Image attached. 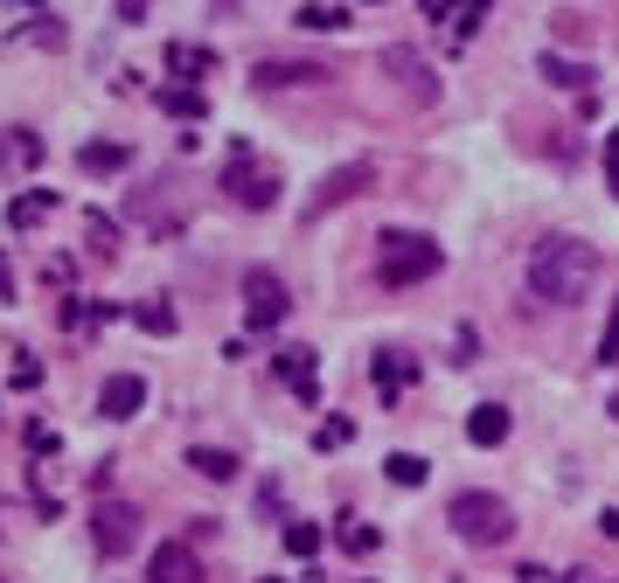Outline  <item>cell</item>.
<instances>
[{
    "instance_id": "cell-3",
    "label": "cell",
    "mask_w": 619,
    "mask_h": 583,
    "mask_svg": "<svg viewBox=\"0 0 619 583\" xmlns=\"http://www.w3.org/2000/svg\"><path fill=\"white\" fill-rule=\"evenodd\" d=\"M446 521H453V535L459 542H474V549H495V542H508L515 535V508L501 493H453V508H446Z\"/></svg>"
},
{
    "instance_id": "cell-32",
    "label": "cell",
    "mask_w": 619,
    "mask_h": 583,
    "mask_svg": "<svg viewBox=\"0 0 619 583\" xmlns=\"http://www.w3.org/2000/svg\"><path fill=\"white\" fill-rule=\"evenodd\" d=\"M557 583H606V576H591V570H564Z\"/></svg>"
},
{
    "instance_id": "cell-16",
    "label": "cell",
    "mask_w": 619,
    "mask_h": 583,
    "mask_svg": "<svg viewBox=\"0 0 619 583\" xmlns=\"http://www.w3.org/2000/svg\"><path fill=\"white\" fill-rule=\"evenodd\" d=\"M536 70H544V76H550V84H557V91H578V84H585V76H591L585 63H571V57H557V49H544V57H536Z\"/></svg>"
},
{
    "instance_id": "cell-13",
    "label": "cell",
    "mask_w": 619,
    "mask_h": 583,
    "mask_svg": "<svg viewBox=\"0 0 619 583\" xmlns=\"http://www.w3.org/2000/svg\"><path fill=\"white\" fill-rule=\"evenodd\" d=\"M467 438L480 444V452H495V444H508V410H501V403H480V410L467 417Z\"/></svg>"
},
{
    "instance_id": "cell-24",
    "label": "cell",
    "mask_w": 619,
    "mask_h": 583,
    "mask_svg": "<svg viewBox=\"0 0 619 583\" xmlns=\"http://www.w3.org/2000/svg\"><path fill=\"white\" fill-rule=\"evenodd\" d=\"M278 542H286L293 555H314V549H321V528H314V521H286V535H278Z\"/></svg>"
},
{
    "instance_id": "cell-7",
    "label": "cell",
    "mask_w": 619,
    "mask_h": 583,
    "mask_svg": "<svg viewBox=\"0 0 619 583\" xmlns=\"http://www.w3.org/2000/svg\"><path fill=\"white\" fill-rule=\"evenodd\" d=\"M146 583H202V563L189 555V542H161L146 555Z\"/></svg>"
},
{
    "instance_id": "cell-34",
    "label": "cell",
    "mask_w": 619,
    "mask_h": 583,
    "mask_svg": "<svg viewBox=\"0 0 619 583\" xmlns=\"http://www.w3.org/2000/svg\"><path fill=\"white\" fill-rule=\"evenodd\" d=\"M612 417H619V396H612Z\"/></svg>"
},
{
    "instance_id": "cell-23",
    "label": "cell",
    "mask_w": 619,
    "mask_h": 583,
    "mask_svg": "<svg viewBox=\"0 0 619 583\" xmlns=\"http://www.w3.org/2000/svg\"><path fill=\"white\" fill-rule=\"evenodd\" d=\"M348 438H355V417H327L321 431H314V444H321V452H342Z\"/></svg>"
},
{
    "instance_id": "cell-27",
    "label": "cell",
    "mask_w": 619,
    "mask_h": 583,
    "mask_svg": "<svg viewBox=\"0 0 619 583\" xmlns=\"http://www.w3.org/2000/svg\"><path fill=\"white\" fill-rule=\"evenodd\" d=\"M599 361H619V299L606 313V334H599Z\"/></svg>"
},
{
    "instance_id": "cell-18",
    "label": "cell",
    "mask_w": 619,
    "mask_h": 583,
    "mask_svg": "<svg viewBox=\"0 0 619 583\" xmlns=\"http://www.w3.org/2000/svg\"><path fill=\"white\" fill-rule=\"evenodd\" d=\"M189 466L202 472V480H237V459L216 452V444H189Z\"/></svg>"
},
{
    "instance_id": "cell-15",
    "label": "cell",
    "mask_w": 619,
    "mask_h": 583,
    "mask_svg": "<svg viewBox=\"0 0 619 583\" xmlns=\"http://www.w3.org/2000/svg\"><path fill=\"white\" fill-rule=\"evenodd\" d=\"M168 70H174V76H210V70H216V49H202V42H168Z\"/></svg>"
},
{
    "instance_id": "cell-2",
    "label": "cell",
    "mask_w": 619,
    "mask_h": 583,
    "mask_svg": "<svg viewBox=\"0 0 619 583\" xmlns=\"http://www.w3.org/2000/svg\"><path fill=\"white\" fill-rule=\"evenodd\" d=\"M432 272H438V244H432V236H418V229H383L376 236V278L390 285V292L418 285Z\"/></svg>"
},
{
    "instance_id": "cell-33",
    "label": "cell",
    "mask_w": 619,
    "mask_h": 583,
    "mask_svg": "<svg viewBox=\"0 0 619 583\" xmlns=\"http://www.w3.org/2000/svg\"><path fill=\"white\" fill-rule=\"evenodd\" d=\"M599 528H606V535L619 542V508H606V514H599Z\"/></svg>"
},
{
    "instance_id": "cell-17",
    "label": "cell",
    "mask_w": 619,
    "mask_h": 583,
    "mask_svg": "<svg viewBox=\"0 0 619 583\" xmlns=\"http://www.w3.org/2000/svg\"><path fill=\"white\" fill-rule=\"evenodd\" d=\"M49 208H57V195H49V188H35V195H14V202H8V223H14V229H35V223L49 216Z\"/></svg>"
},
{
    "instance_id": "cell-26",
    "label": "cell",
    "mask_w": 619,
    "mask_h": 583,
    "mask_svg": "<svg viewBox=\"0 0 619 583\" xmlns=\"http://www.w3.org/2000/svg\"><path fill=\"white\" fill-rule=\"evenodd\" d=\"M8 161H21V167H42V140H35V132H14V140H8Z\"/></svg>"
},
{
    "instance_id": "cell-14",
    "label": "cell",
    "mask_w": 619,
    "mask_h": 583,
    "mask_svg": "<svg viewBox=\"0 0 619 583\" xmlns=\"http://www.w3.org/2000/svg\"><path fill=\"white\" fill-rule=\"evenodd\" d=\"M321 63H257V76H251V84L257 91H278V84H321Z\"/></svg>"
},
{
    "instance_id": "cell-19",
    "label": "cell",
    "mask_w": 619,
    "mask_h": 583,
    "mask_svg": "<svg viewBox=\"0 0 619 583\" xmlns=\"http://www.w3.org/2000/svg\"><path fill=\"white\" fill-rule=\"evenodd\" d=\"M383 472H390V487H425V480H432V466H425L418 452H390V459H383Z\"/></svg>"
},
{
    "instance_id": "cell-4",
    "label": "cell",
    "mask_w": 619,
    "mask_h": 583,
    "mask_svg": "<svg viewBox=\"0 0 619 583\" xmlns=\"http://www.w3.org/2000/svg\"><path fill=\"white\" fill-rule=\"evenodd\" d=\"M286 278H278L272 272V264H251V272H244V327L251 334H272L278 320H286Z\"/></svg>"
},
{
    "instance_id": "cell-12",
    "label": "cell",
    "mask_w": 619,
    "mask_h": 583,
    "mask_svg": "<svg viewBox=\"0 0 619 583\" xmlns=\"http://www.w3.org/2000/svg\"><path fill=\"white\" fill-rule=\"evenodd\" d=\"M293 21H300V29H314V35H334V29H348V21H355V8H334V0H300Z\"/></svg>"
},
{
    "instance_id": "cell-28",
    "label": "cell",
    "mask_w": 619,
    "mask_h": 583,
    "mask_svg": "<svg viewBox=\"0 0 619 583\" xmlns=\"http://www.w3.org/2000/svg\"><path fill=\"white\" fill-rule=\"evenodd\" d=\"M42 382V361H29V355H14V389H35Z\"/></svg>"
},
{
    "instance_id": "cell-29",
    "label": "cell",
    "mask_w": 619,
    "mask_h": 583,
    "mask_svg": "<svg viewBox=\"0 0 619 583\" xmlns=\"http://www.w3.org/2000/svg\"><path fill=\"white\" fill-rule=\"evenodd\" d=\"M84 229H91V236H98V244H105V250L119 244V229H112V216H98V208H91V216H84Z\"/></svg>"
},
{
    "instance_id": "cell-35",
    "label": "cell",
    "mask_w": 619,
    "mask_h": 583,
    "mask_svg": "<svg viewBox=\"0 0 619 583\" xmlns=\"http://www.w3.org/2000/svg\"><path fill=\"white\" fill-rule=\"evenodd\" d=\"M265 583H286V576H265Z\"/></svg>"
},
{
    "instance_id": "cell-5",
    "label": "cell",
    "mask_w": 619,
    "mask_h": 583,
    "mask_svg": "<svg viewBox=\"0 0 619 583\" xmlns=\"http://www.w3.org/2000/svg\"><path fill=\"white\" fill-rule=\"evenodd\" d=\"M91 542H98V555H125V549L140 542V508H125V500H98Z\"/></svg>"
},
{
    "instance_id": "cell-9",
    "label": "cell",
    "mask_w": 619,
    "mask_h": 583,
    "mask_svg": "<svg viewBox=\"0 0 619 583\" xmlns=\"http://www.w3.org/2000/svg\"><path fill=\"white\" fill-rule=\"evenodd\" d=\"M383 63L397 70V84H404L410 98H418V104H432V98H438V76H432V63H425V57H410V49H383Z\"/></svg>"
},
{
    "instance_id": "cell-20",
    "label": "cell",
    "mask_w": 619,
    "mask_h": 583,
    "mask_svg": "<svg viewBox=\"0 0 619 583\" xmlns=\"http://www.w3.org/2000/svg\"><path fill=\"white\" fill-rule=\"evenodd\" d=\"M334 542H342L348 555H376V528H363L355 514H342V521H334Z\"/></svg>"
},
{
    "instance_id": "cell-30",
    "label": "cell",
    "mask_w": 619,
    "mask_h": 583,
    "mask_svg": "<svg viewBox=\"0 0 619 583\" xmlns=\"http://www.w3.org/2000/svg\"><path fill=\"white\" fill-rule=\"evenodd\" d=\"M606 188L619 195V132H606Z\"/></svg>"
},
{
    "instance_id": "cell-10",
    "label": "cell",
    "mask_w": 619,
    "mask_h": 583,
    "mask_svg": "<svg viewBox=\"0 0 619 583\" xmlns=\"http://www.w3.org/2000/svg\"><path fill=\"white\" fill-rule=\"evenodd\" d=\"M410 382H418V361L397 355V348H383V355H376V389H383V403H404Z\"/></svg>"
},
{
    "instance_id": "cell-31",
    "label": "cell",
    "mask_w": 619,
    "mask_h": 583,
    "mask_svg": "<svg viewBox=\"0 0 619 583\" xmlns=\"http://www.w3.org/2000/svg\"><path fill=\"white\" fill-rule=\"evenodd\" d=\"M0 299H14V272H8V257H0Z\"/></svg>"
},
{
    "instance_id": "cell-8",
    "label": "cell",
    "mask_w": 619,
    "mask_h": 583,
    "mask_svg": "<svg viewBox=\"0 0 619 583\" xmlns=\"http://www.w3.org/2000/svg\"><path fill=\"white\" fill-rule=\"evenodd\" d=\"M140 403H146V382L140 376H105V389H98V417H112V423L140 417Z\"/></svg>"
},
{
    "instance_id": "cell-21",
    "label": "cell",
    "mask_w": 619,
    "mask_h": 583,
    "mask_svg": "<svg viewBox=\"0 0 619 583\" xmlns=\"http://www.w3.org/2000/svg\"><path fill=\"white\" fill-rule=\"evenodd\" d=\"M161 112H168V119H189V125H195L202 112H210V104H202V91H182V84H168V91H161Z\"/></svg>"
},
{
    "instance_id": "cell-1",
    "label": "cell",
    "mask_w": 619,
    "mask_h": 583,
    "mask_svg": "<svg viewBox=\"0 0 619 583\" xmlns=\"http://www.w3.org/2000/svg\"><path fill=\"white\" fill-rule=\"evenodd\" d=\"M529 299L544 306H578L591 285H599V250L585 244V236H544V244L529 250Z\"/></svg>"
},
{
    "instance_id": "cell-11",
    "label": "cell",
    "mask_w": 619,
    "mask_h": 583,
    "mask_svg": "<svg viewBox=\"0 0 619 583\" xmlns=\"http://www.w3.org/2000/svg\"><path fill=\"white\" fill-rule=\"evenodd\" d=\"M278 376L300 389V403H321V382H314V348H278Z\"/></svg>"
},
{
    "instance_id": "cell-22",
    "label": "cell",
    "mask_w": 619,
    "mask_h": 583,
    "mask_svg": "<svg viewBox=\"0 0 619 583\" xmlns=\"http://www.w3.org/2000/svg\"><path fill=\"white\" fill-rule=\"evenodd\" d=\"M77 167H84V174H119V167H125V146H105V140H98V146L77 153Z\"/></svg>"
},
{
    "instance_id": "cell-25",
    "label": "cell",
    "mask_w": 619,
    "mask_h": 583,
    "mask_svg": "<svg viewBox=\"0 0 619 583\" xmlns=\"http://www.w3.org/2000/svg\"><path fill=\"white\" fill-rule=\"evenodd\" d=\"M140 327H146V334H174V306H168V299H146V306H140Z\"/></svg>"
},
{
    "instance_id": "cell-6",
    "label": "cell",
    "mask_w": 619,
    "mask_h": 583,
    "mask_svg": "<svg viewBox=\"0 0 619 583\" xmlns=\"http://www.w3.org/2000/svg\"><path fill=\"white\" fill-rule=\"evenodd\" d=\"M223 195H230V202H244V208H272V202H278V181H272V174L237 146V161L223 167Z\"/></svg>"
}]
</instances>
